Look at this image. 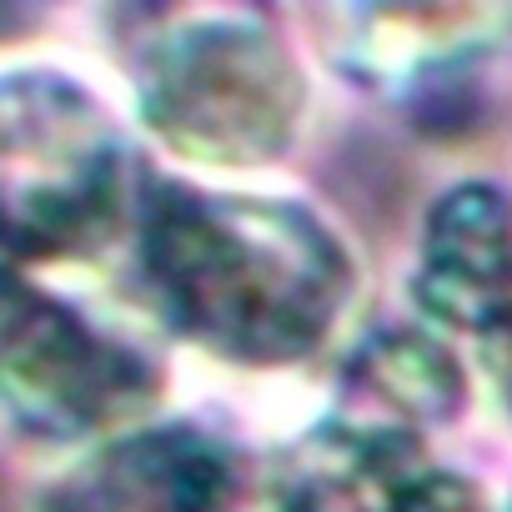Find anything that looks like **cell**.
Wrapping results in <instances>:
<instances>
[{
	"instance_id": "1",
	"label": "cell",
	"mask_w": 512,
	"mask_h": 512,
	"mask_svg": "<svg viewBox=\"0 0 512 512\" xmlns=\"http://www.w3.org/2000/svg\"><path fill=\"white\" fill-rule=\"evenodd\" d=\"M136 267L176 337L231 367L312 357L352 302V256L297 201L146 181Z\"/></svg>"
},
{
	"instance_id": "2",
	"label": "cell",
	"mask_w": 512,
	"mask_h": 512,
	"mask_svg": "<svg viewBox=\"0 0 512 512\" xmlns=\"http://www.w3.org/2000/svg\"><path fill=\"white\" fill-rule=\"evenodd\" d=\"M136 111L156 141L201 166L277 161L307 111L287 41L256 11H171L131 56Z\"/></svg>"
},
{
	"instance_id": "3",
	"label": "cell",
	"mask_w": 512,
	"mask_h": 512,
	"mask_svg": "<svg viewBox=\"0 0 512 512\" xmlns=\"http://www.w3.org/2000/svg\"><path fill=\"white\" fill-rule=\"evenodd\" d=\"M146 186L111 116L66 76H0V256L66 262L136 226Z\"/></svg>"
},
{
	"instance_id": "4",
	"label": "cell",
	"mask_w": 512,
	"mask_h": 512,
	"mask_svg": "<svg viewBox=\"0 0 512 512\" xmlns=\"http://www.w3.org/2000/svg\"><path fill=\"white\" fill-rule=\"evenodd\" d=\"M156 367L21 272L0 277V417L36 442H86L141 417Z\"/></svg>"
},
{
	"instance_id": "5",
	"label": "cell",
	"mask_w": 512,
	"mask_h": 512,
	"mask_svg": "<svg viewBox=\"0 0 512 512\" xmlns=\"http://www.w3.org/2000/svg\"><path fill=\"white\" fill-rule=\"evenodd\" d=\"M236 497V452L206 427L171 422L101 442L41 497V512H236Z\"/></svg>"
},
{
	"instance_id": "6",
	"label": "cell",
	"mask_w": 512,
	"mask_h": 512,
	"mask_svg": "<svg viewBox=\"0 0 512 512\" xmlns=\"http://www.w3.org/2000/svg\"><path fill=\"white\" fill-rule=\"evenodd\" d=\"M277 512H487L482 492L427 462L417 437L322 422L282 477Z\"/></svg>"
},
{
	"instance_id": "7",
	"label": "cell",
	"mask_w": 512,
	"mask_h": 512,
	"mask_svg": "<svg viewBox=\"0 0 512 512\" xmlns=\"http://www.w3.org/2000/svg\"><path fill=\"white\" fill-rule=\"evenodd\" d=\"M412 292L437 327L487 342L512 327V196L502 186L462 181L437 196Z\"/></svg>"
},
{
	"instance_id": "8",
	"label": "cell",
	"mask_w": 512,
	"mask_h": 512,
	"mask_svg": "<svg viewBox=\"0 0 512 512\" xmlns=\"http://www.w3.org/2000/svg\"><path fill=\"white\" fill-rule=\"evenodd\" d=\"M332 56L372 86H417L437 71H457L512 31L502 6H357L327 11Z\"/></svg>"
},
{
	"instance_id": "9",
	"label": "cell",
	"mask_w": 512,
	"mask_h": 512,
	"mask_svg": "<svg viewBox=\"0 0 512 512\" xmlns=\"http://www.w3.org/2000/svg\"><path fill=\"white\" fill-rule=\"evenodd\" d=\"M462 397L467 377L442 337L422 327H382L342 367L332 422L422 442L427 427L457 417Z\"/></svg>"
},
{
	"instance_id": "10",
	"label": "cell",
	"mask_w": 512,
	"mask_h": 512,
	"mask_svg": "<svg viewBox=\"0 0 512 512\" xmlns=\"http://www.w3.org/2000/svg\"><path fill=\"white\" fill-rule=\"evenodd\" d=\"M492 372H497V387H502V397L512 407V327L502 337H492Z\"/></svg>"
},
{
	"instance_id": "11",
	"label": "cell",
	"mask_w": 512,
	"mask_h": 512,
	"mask_svg": "<svg viewBox=\"0 0 512 512\" xmlns=\"http://www.w3.org/2000/svg\"><path fill=\"white\" fill-rule=\"evenodd\" d=\"M36 16L31 11H16V6H0V36H16V31H26Z\"/></svg>"
},
{
	"instance_id": "12",
	"label": "cell",
	"mask_w": 512,
	"mask_h": 512,
	"mask_svg": "<svg viewBox=\"0 0 512 512\" xmlns=\"http://www.w3.org/2000/svg\"><path fill=\"white\" fill-rule=\"evenodd\" d=\"M6 272H11V267H6V256H0V277H6Z\"/></svg>"
}]
</instances>
